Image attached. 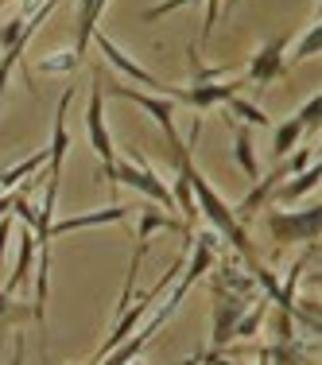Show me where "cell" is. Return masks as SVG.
<instances>
[{"mask_svg":"<svg viewBox=\"0 0 322 365\" xmlns=\"http://www.w3.org/2000/svg\"><path fill=\"white\" fill-rule=\"evenodd\" d=\"M163 136H167V148H171V160H175V171L182 179H187V187H190V195H194V210H198V218H206L214 225L217 233H222L225 241H229V249L237 253L241 260H256V253H252V245H249V230L241 225L237 218H233V206L225 202L222 195L210 187V179L202 175V171L194 168V160H190V148L179 140V133L175 128H163Z\"/></svg>","mask_w":322,"mask_h":365,"instance_id":"6da1fadb","label":"cell"},{"mask_svg":"<svg viewBox=\"0 0 322 365\" xmlns=\"http://www.w3.org/2000/svg\"><path fill=\"white\" fill-rule=\"evenodd\" d=\"M272 241L280 245H318V230H322V206H307V210H272L264 218Z\"/></svg>","mask_w":322,"mask_h":365,"instance_id":"7a4b0ae2","label":"cell"},{"mask_svg":"<svg viewBox=\"0 0 322 365\" xmlns=\"http://www.w3.org/2000/svg\"><path fill=\"white\" fill-rule=\"evenodd\" d=\"M85 128H90V144L101 160V171L93 175L98 179H113V163H117V144L109 136L105 125V90H101V71H93V90H90V109H85Z\"/></svg>","mask_w":322,"mask_h":365,"instance_id":"3957f363","label":"cell"},{"mask_svg":"<svg viewBox=\"0 0 322 365\" xmlns=\"http://www.w3.org/2000/svg\"><path fill=\"white\" fill-rule=\"evenodd\" d=\"M210 295H214V330H210V354H222L233 346V330H237L241 315L252 307V299L237 292H225L222 284L210 280Z\"/></svg>","mask_w":322,"mask_h":365,"instance_id":"277c9868","label":"cell"},{"mask_svg":"<svg viewBox=\"0 0 322 365\" xmlns=\"http://www.w3.org/2000/svg\"><path fill=\"white\" fill-rule=\"evenodd\" d=\"M101 90H105V98H120V101H133V106H140L147 117L160 120V128H175V101H171V98L133 90L128 82H117V78H109L105 71H101Z\"/></svg>","mask_w":322,"mask_h":365,"instance_id":"5b68a950","label":"cell"},{"mask_svg":"<svg viewBox=\"0 0 322 365\" xmlns=\"http://www.w3.org/2000/svg\"><path fill=\"white\" fill-rule=\"evenodd\" d=\"M284 51H287V36H272L264 43V47L252 55V63L245 66V86H256V90H264V86H272L276 78L287 74V63H284Z\"/></svg>","mask_w":322,"mask_h":365,"instance_id":"8992f818","label":"cell"},{"mask_svg":"<svg viewBox=\"0 0 322 365\" xmlns=\"http://www.w3.org/2000/svg\"><path fill=\"white\" fill-rule=\"evenodd\" d=\"M241 86H245V78H225L222 86H190V90H182V86H167L163 98H171L175 106H190V109L202 113V109L225 106L233 93H241Z\"/></svg>","mask_w":322,"mask_h":365,"instance_id":"52a82bcc","label":"cell"},{"mask_svg":"<svg viewBox=\"0 0 322 365\" xmlns=\"http://www.w3.org/2000/svg\"><path fill=\"white\" fill-rule=\"evenodd\" d=\"M90 43H98V51H101V55L109 58L113 66H117L120 74H128V78H133V82L147 86V90H152V93H160V98H163V90H167V82H160V78H155L152 71H144V66L136 63V58L128 55V51H120L117 43H113V39L105 36V31H93V36H90Z\"/></svg>","mask_w":322,"mask_h":365,"instance_id":"ba28073f","label":"cell"},{"mask_svg":"<svg viewBox=\"0 0 322 365\" xmlns=\"http://www.w3.org/2000/svg\"><path fill=\"white\" fill-rule=\"evenodd\" d=\"M280 182H287V171H284V163H276L268 175H260L256 182H252V190L241 198V206H233V218H237L241 225H245L249 218H256V214L272 202V195H276V187H280Z\"/></svg>","mask_w":322,"mask_h":365,"instance_id":"9c48e42d","label":"cell"},{"mask_svg":"<svg viewBox=\"0 0 322 365\" xmlns=\"http://www.w3.org/2000/svg\"><path fill=\"white\" fill-rule=\"evenodd\" d=\"M74 101V86H66V93L58 98V113H55V128H51V148H47V179H63V160L71 148V133H66V113Z\"/></svg>","mask_w":322,"mask_h":365,"instance_id":"30bf717a","label":"cell"},{"mask_svg":"<svg viewBox=\"0 0 322 365\" xmlns=\"http://www.w3.org/2000/svg\"><path fill=\"white\" fill-rule=\"evenodd\" d=\"M256 358L264 365H318V342H272L260 346Z\"/></svg>","mask_w":322,"mask_h":365,"instance_id":"8fae6325","label":"cell"},{"mask_svg":"<svg viewBox=\"0 0 322 365\" xmlns=\"http://www.w3.org/2000/svg\"><path fill=\"white\" fill-rule=\"evenodd\" d=\"M125 206L109 202L105 210H90V214H74V218L63 222H51V237H63V233H78V230H90V225H113V222H125Z\"/></svg>","mask_w":322,"mask_h":365,"instance_id":"7c38bea8","label":"cell"},{"mask_svg":"<svg viewBox=\"0 0 322 365\" xmlns=\"http://www.w3.org/2000/svg\"><path fill=\"white\" fill-rule=\"evenodd\" d=\"M318 179H322V163L315 160L311 168H303L299 175H291V182H280V187H276V195H272V202H280V206H291V202H299L303 195H311V190H318Z\"/></svg>","mask_w":322,"mask_h":365,"instance_id":"4fadbf2b","label":"cell"},{"mask_svg":"<svg viewBox=\"0 0 322 365\" xmlns=\"http://www.w3.org/2000/svg\"><path fill=\"white\" fill-rule=\"evenodd\" d=\"M36 249H39V245H36V233L24 230V233H20V253H16V268H12V276L4 280V292H8V295L20 292L24 284L31 280V260H36Z\"/></svg>","mask_w":322,"mask_h":365,"instance_id":"5bb4252c","label":"cell"},{"mask_svg":"<svg viewBox=\"0 0 322 365\" xmlns=\"http://www.w3.org/2000/svg\"><path fill=\"white\" fill-rule=\"evenodd\" d=\"M43 168H47V148L36 152V155H28V160H20V163H12V168H0V195H12L24 179L39 175Z\"/></svg>","mask_w":322,"mask_h":365,"instance_id":"9a60e30c","label":"cell"},{"mask_svg":"<svg viewBox=\"0 0 322 365\" xmlns=\"http://www.w3.org/2000/svg\"><path fill=\"white\" fill-rule=\"evenodd\" d=\"M233 155H237V168L256 182L260 179V155H256V144H252L249 128H233Z\"/></svg>","mask_w":322,"mask_h":365,"instance_id":"2e32d148","label":"cell"},{"mask_svg":"<svg viewBox=\"0 0 322 365\" xmlns=\"http://www.w3.org/2000/svg\"><path fill=\"white\" fill-rule=\"evenodd\" d=\"M187 63H190V86H214V82H225L233 74V66H202L194 43H187Z\"/></svg>","mask_w":322,"mask_h":365,"instance_id":"e0dca14e","label":"cell"},{"mask_svg":"<svg viewBox=\"0 0 322 365\" xmlns=\"http://www.w3.org/2000/svg\"><path fill=\"white\" fill-rule=\"evenodd\" d=\"M31 319H36V307H31V303L12 299V295L0 288V327L16 330V327H24V323H31Z\"/></svg>","mask_w":322,"mask_h":365,"instance_id":"ac0fdd59","label":"cell"},{"mask_svg":"<svg viewBox=\"0 0 322 365\" xmlns=\"http://www.w3.org/2000/svg\"><path fill=\"white\" fill-rule=\"evenodd\" d=\"M155 230H179V233H187V237H190L187 222L171 218V214H160V210H144L140 214V225H136V241H147Z\"/></svg>","mask_w":322,"mask_h":365,"instance_id":"d6986e66","label":"cell"},{"mask_svg":"<svg viewBox=\"0 0 322 365\" xmlns=\"http://www.w3.org/2000/svg\"><path fill=\"white\" fill-rule=\"evenodd\" d=\"M105 4H109V0H93V4H90V12H82V16H78V39H74V55H78V58H82L85 51H90L93 24L101 20V12H105Z\"/></svg>","mask_w":322,"mask_h":365,"instance_id":"ffe728a7","label":"cell"},{"mask_svg":"<svg viewBox=\"0 0 322 365\" xmlns=\"http://www.w3.org/2000/svg\"><path fill=\"white\" fill-rule=\"evenodd\" d=\"M264 315H268V299H264V295H256V299H252V307L241 315L237 330H233V342H237V338H256V334H260V323H264Z\"/></svg>","mask_w":322,"mask_h":365,"instance_id":"44dd1931","label":"cell"},{"mask_svg":"<svg viewBox=\"0 0 322 365\" xmlns=\"http://www.w3.org/2000/svg\"><path fill=\"white\" fill-rule=\"evenodd\" d=\"M78 66H82V58H78L74 51H55V55L39 58L36 71H31V78H36V74H74Z\"/></svg>","mask_w":322,"mask_h":365,"instance_id":"7402d4cb","label":"cell"},{"mask_svg":"<svg viewBox=\"0 0 322 365\" xmlns=\"http://www.w3.org/2000/svg\"><path fill=\"white\" fill-rule=\"evenodd\" d=\"M303 140V128L295 125V120H284V125H276V136H272V155L276 160H284V155H291L295 148Z\"/></svg>","mask_w":322,"mask_h":365,"instance_id":"603a6c76","label":"cell"},{"mask_svg":"<svg viewBox=\"0 0 322 365\" xmlns=\"http://www.w3.org/2000/svg\"><path fill=\"white\" fill-rule=\"evenodd\" d=\"M318 47H322V24L315 20V24H311V28L299 36V43L291 47V63H307V58H315Z\"/></svg>","mask_w":322,"mask_h":365,"instance_id":"cb8c5ba5","label":"cell"},{"mask_svg":"<svg viewBox=\"0 0 322 365\" xmlns=\"http://www.w3.org/2000/svg\"><path fill=\"white\" fill-rule=\"evenodd\" d=\"M225 106H229V113H237L241 120H249V125H256V128H268V125H272V117H268L260 106H252L249 98H241V93H233Z\"/></svg>","mask_w":322,"mask_h":365,"instance_id":"d4e9b609","label":"cell"},{"mask_svg":"<svg viewBox=\"0 0 322 365\" xmlns=\"http://www.w3.org/2000/svg\"><path fill=\"white\" fill-rule=\"evenodd\" d=\"M318 113H322V98H318V90H315L307 101H303V109L295 113V125H299L303 133H318Z\"/></svg>","mask_w":322,"mask_h":365,"instance_id":"484cf974","label":"cell"},{"mask_svg":"<svg viewBox=\"0 0 322 365\" xmlns=\"http://www.w3.org/2000/svg\"><path fill=\"white\" fill-rule=\"evenodd\" d=\"M187 4H206V0H160V4L144 8L140 20L152 24V20H160V16H171V12H179V8H187Z\"/></svg>","mask_w":322,"mask_h":365,"instance_id":"4316f807","label":"cell"},{"mask_svg":"<svg viewBox=\"0 0 322 365\" xmlns=\"http://www.w3.org/2000/svg\"><path fill=\"white\" fill-rule=\"evenodd\" d=\"M276 342H295V323H291V315H287V311L276 315Z\"/></svg>","mask_w":322,"mask_h":365,"instance_id":"83f0119b","label":"cell"},{"mask_svg":"<svg viewBox=\"0 0 322 365\" xmlns=\"http://www.w3.org/2000/svg\"><path fill=\"white\" fill-rule=\"evenodd\" d=\"M12 225H16L12 214H4V218H0V268H4V249H8V241H12Z\"/></svg>","mask_w":322,"mask_h":365,"instance_id":"f1b7e54d","label":"cell"},{"mask_svg":"<svg viewBox=\"0 0 322 365\" xmlns=\"http://www.w3.org/2000/svg\"><path fill=\"white\" fill-rule=\"evenodd\" d=\"M24 358H28V342H24V334H16V342H12V358H8V365H24Z\"/></svg>","mask_w":322,"mask_h":365,"instance_id":"f546056e","label":"cell"},{"mask_svg":"<svg viewBox=\"0 0 322 365\" xmlns=\"http://www.w3.org/2000/svg\"><path fill=\"white\" fill-rule=\"evenodd\" d=\"M39 8H43V0H20V16H24V20H28V16H36Z\"/></svg>","mask_w":322,"mask_h":365,"instance_id":"4dcf8cb0","label":"cell"},{"mask_svg":"<svg viewBox=\"0 0 322 365\" xmlns=\"http://www.w3.org/2000/svg\"><path fill=\"white\" fill-rule=\"evenodd\" d=\"M4 214H12V195H0V218Z\"/></svg>","mask_w":322,"mask_h":365,"instance_id":"1f68e13d","label":"cell"},{"mask_svg":"<svg viewBox=\"0 0 322 365\" xmlns=\"http://www.w3.org/2000/svg\"><path fill=\"white\" fill-rule=\"evenodd\" d=\"M90 4H93V0H78V16H82V12H90Z\"/></svg>","mask_w":322,"mask_h":365,"instance_id":"d6a6232c","label":"cell"},{"mask_svg":"<svg viewBox=\"0 0 322 365\" xmlns=\"http://www.w3.org/2000/svg\"><path fill=\"white\" fill-rule=\"evenodd\" d=\"M241 4V0H225V12H233V8H237Z\"/></svg>","mask_w":322,"mask_h":365,"instance_id":"836d02e7","label":"cell"},{"mask_svg":"<svg viewBox=\"0 0 322 365\" xmlns=\"http://www.w3.org/2000/svg\"><path fill=\"white\" fill-rule=\"evenodd\" d=\"M128 365H140V361H128Z\"/></svg>","mask_w":322,"mask_h":365,"instance_id":"e575fe53","label":"cell"},{"mask_svg":"<svg viewBox=\"0 0 322 365\" xmlns=\"http://www.w3.org/2000/svg\"><path fill=\"white\" fill-rule=\"evenodd\" d=\"M260 365H264V361H260Z\"/></svg>","mask_w":322,"mask_h":365,"instance_id":"d590c367","label":"cell"}]
</instances>
